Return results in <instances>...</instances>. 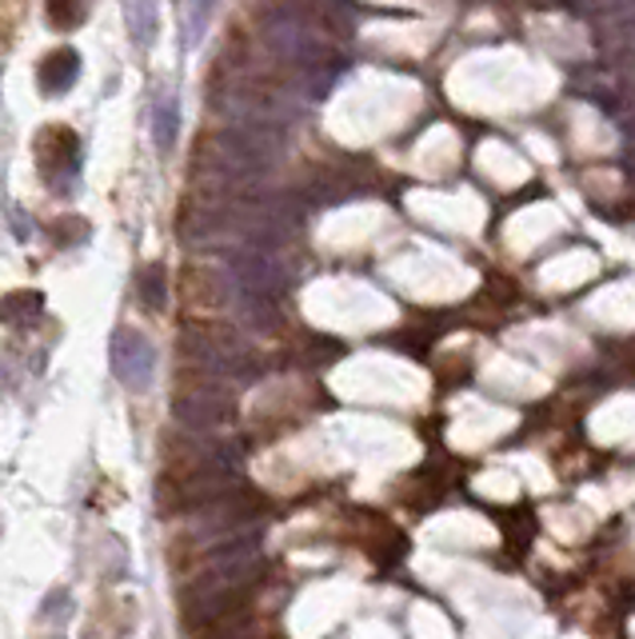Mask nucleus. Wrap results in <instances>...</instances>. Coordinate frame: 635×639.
I'll list each match as a JSON object with an SVG mask.
<instances>
[{"mask_svg": "<svg viewBox=\"0 0 635 639\" xmlns=\"http://www.w3.org/2000/svg\"><path fill=\"white\" fill-rule=\"evenodd\" d=\"M124 4V24H129L132 45L153 48L156 36H160V9L156 0H121Z\"/></svg>", "mask_w": 635, "mask_h": 639, "instance_id": "9", "label": "nucleus"}, {"mask_svg": "<svg viewBox=\"0 0 635 639\" xmlns=\"http://www.w3.org/2000/svg\"><path fill=\"white\" fill-rule=\"evenodd\" d=\"M627 165H632V177H635V124H632V153H627Z\"/></svg>", "mask_w": 635, "mask_h": 639, "instance_id": "13", "label": "nucleus"}, {"mask_svg": "<svg viewBox=\"0 0 635 639\" xmlns=\"http://www.w3.org/2000/svg\"><path fill=\"white\" fill-rule=\"evenodd\" d=\"M112 372L124 388L144 392L156 375V348L148 344V336L136 328H116L112 336Z\"/></svg>", "mask_w": 635, "mask_h": 639, "instance_id": "6", "label": "nucleus"}, {"mask_svg": "<svg viewBox=\"0 0 635 639\" xmlns=\"http://www.w3.org/2000/svg\"><path fill=\"white\" fill-rule=\"evenodd\" d=\"M80 80V56L77 48H53L36 68V85L44 97H65L73 85Z\"/></svg>", "mask_w": 635, "mask_h": 639, "instance_id": "7", "label": "nucleus"}, {"mask_svg": "<svg viewBox=\"0 0 635 639\" xmlns=\"http://www.w3.org/2000/svg\"><path fill=\"white\" fill-rule=\"evenodd\" d=\"M88 9H92V0H44V12H48L53 29H65V33H73V29H80L88 21Z\"/></svg>", "mask_w": 635, "mask_h": 639, "instance_id": "11", "label": "nucleus"}, {"mask_svg": "<svg viewBox=\"0 0 635 639\" xmlns=\"http://www.w3.org/2000/svg\"><path fill=\"white\" fill-rule=\"evenodd\" d=\"M180 356L188 360V368L204 380L216 384H244L260 375V360L244 340H236L232 332L216 328H185L180 336Z\"/></svg>", "mask_w": 635, "mask_h": 639, "instance_id": "2", "label": "nucleus"}, {"mask_svg": "<svg viewBox=\"0 0 635 639\" xmlns=\"http://www.w3.org/2000/svg\"><path fill=\"white\" fill-rule=\"evenodd\" d=\"M180 136V100L172 89H160L153 100V144L160 153H172Z\"/></svg>", "mask_w": 635, "mask_h": 639, "instance_id": "8", "label": "nucleus"}, {"mask_svg": "<svg viewBox=\"0 0 635 639\" xmlns=\"http://www.w3.org/2000/svg\"><path fill=\"white\" fill-rule=\"evenodd\" d=\"M136 296L148 312H165L168 309V272L165 265H144L141 280H136Z\"/></svg>", "mask_w": 635, "mask_h": 639, "instance_id": "10", "label": "nucleus"}, {"mask_svg": "<svg viewBox=\"0 0 635 639\" xmlns=\"http://www.w3.org/2000/svg\"><path fill=\"white\" fill-rule=\"evenodd\" d=\"M172 416H176V424L188 431H216L236 416V404H232V396L224 392V384L200 380V384H192L188 392H176Z\"/></svg>", "mask_w": 635, "mask_h": 639, "instance_id": "4", "label": "nucleus"}, {"mask_svg": "<svg viewBox=\"0 0 635 639\" xmlns=\"http://www.w3.org/2000/svg\"><path fill=\"white\" fill-rule=\"evenodd\" d=\"M36 168L53 192H60V188L68 192L80 177V136L65 124H48L36 136Z\"/></svg>", "mask_w": 635, "mask_h": 639, "instance_id": "5", "label": "nucleus"}, {"mask_svg": "<svg viewBox=\"0 0 635 639\" xmlns=\"http://www.w3.org/2000/svg\"><path fill=\"white\" fill-rule=\"evenodd\" d=\"M209 12H212V0H197V9H192V29L185 33L188 45H200V36H204V24H209Z\"/></svg>", "mask_w": 635, "mask_h": 639, "instance_id": "12", "label": "nucleus"}, {"mask_svg": "<svg viewBox=\"0 0 635 639\" xmlns=\"http://www.w3.org/2000/svg\"><path fill=\"white\" fill-rule=\"evenodd\" d=\"M264 45L272 48V56L288 60L297 72H316V68H336V48H332L328 29H320L312 16L297 9H276L264 16L260 24Z\"/></svg>", "mask_w": 635, "mask_h": 639, "instance_id": "1", "label": "nucleus"}, {"mask_svg": "<svg viewBox=\"0 0 635 639\" xmlns=\"http://www.w3.org/2000/svg\"><path fill=\"white\" fill-rule=\"evenodd\" d=\"M224 268H229V280L241 292L280 296L285 288H292V272L285 265V253L268 248V244H232L229 253H224Z\"/></svg>", "mask_w": 635, "mask_h": 639, "instance_id": "3", "label": "nucleus"}]
</instances>
